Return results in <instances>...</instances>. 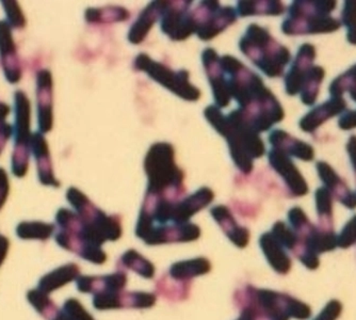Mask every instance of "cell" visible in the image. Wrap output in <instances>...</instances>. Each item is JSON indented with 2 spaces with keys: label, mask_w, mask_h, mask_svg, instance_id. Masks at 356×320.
I'll return each mask as SVG.
<instances>
[{
  "label": "cell",
  "mask_w": 356,
  "mask_h": 320,
  "mask_svg": "<svg viewBox=\"0 0 356 320\" xmlns=\"http://www.w3.org/2000/svg\"><path fill=\"white\" fill-rule=\"evenodd\" d=\"M155 294L145 291H120L106 295L94 296L93 305L99 311L120 309H151L156 304Z\"/></svg>",
  "instance_id": "cell-13"
},
{
  "label": "cell",
  "mask_w": 356,
  "mask_h": 320,
  "mask_svg": "<svg viewBox=\"0 0 356 320\" xmlns=\"http://www.w3.org/2000/svg\"><path fill=\"white\" fill-rule=\"evenodd\" d=\"M165 6H167V1H153V3H149L140 13L137 21L133 24L131 29H129L127 35L128 41L134 45L141 44L149 35L157 19H160V16L163 14Z\"/></svg>",
  "instance_id": "cell-25"
},
{
  "label": "cell",
  "mask_w": 356,
  "mask_h": 320,
  "mask_svg": "<svg viewBox=\"0 0 356 320\" xmlns=\"http://www.w3.org/2000/svg\"><path fill=\"white\" fill-rule=\"evenodd\" d=\"M238 16L245 17V16L254 15H282L285 11L283 3L275 1V0H268V1H238L237 3Z\"/></svg>",
  "instance_id": "cell-31"
},
{
  "label": "cell",
  "mask_w": 356,
  "mask_h": 320,
  "mask_svg": "<svg viewBox=\"0 0 356 320\" xmlns=\"http://www.w3.org/2000/svg\"><path fill=\"white\" fill-rule=\"evenodd\" d=\"M9 113V106L0 102V153L3 151L6 142L10 139L13 133V127L7 122Z\"/></svg>",
  "instance_id": "cell-40"
},
{
  "label": "cell",
  "mask_w": 356,
  "mask_h": 320,
  "mask_svg": "<svg viewBox=\"0 0 356 320\" xmlns=\"http://www.w3.org/2000/svg\"><path fill=\"white\" fill-rule=\"evenodd\" d=\"M259 245L264 255L274 271L280 275H286L291 268V259L287 254L286 248L280 243L271 232L263 234L259 238Z\"/></svg>",
  "instance_id": "cell-26"
},
{
  "label": "cell",
  "mask_w": 356,
  "mask_h": 320,
  "mask_svg": "<svg viewBox=\"0 0 356 320\" xmlns=\"http://www.w3.org/2000/svg\"><path fill=\"white\" fill-rule=\"evenodd\" d=\"M0 64L8 83H19L22 79V67L12 28L6 21H0Z\"/></svg>",
  "instance_id": "cell-16"
},
{
  "label": "cell",
  "mask_w": 356,
  "mask_h": 320,
  "mask_svg": "<svg viewBox=\"0 0 356 320\" xmlns=\"http://www.w3.org/2000/svg\"><path fill=\"white\" fill-rule=\"evenodd\" d=\"M346 109L347 102L343 97H331L304 115L300 121V128L305 133H315L322 124L337 115H341Z\"/></svg>",
  "instance_id": "cell-24"
},
{
  "label": "cell",
  "mask_w": 356,
  "mask_h": 320,
  "mask_svg": "<svg viewBox=\"0 0 356 320\" xmlns=\"http://www.w3.org/2000/svg\"><path fill=\"white\" fill-rule=\"evenodd\" d=\"M204 117L220 136L225 138L237 169L249 175L253 170L254 160L266 154L265 143L259 133L254 131L237 109L225 115L217 106H208L204 110Z\"/></svg>",
  "instance_id": "cell-2"
},
{
  "label": "cell",
  "mask_w": 356,
  "mask_h": 320,
  "mask_svg": "<svg viewBox=\"0 0 356 320\" xmlns=\"http://www.w3.org/2000/svg\"><path fill=\"white\" fill-rule=\"evenodd\" d=\"M269 142L272 149L277 150L289 157L303 161H312L315 158V150L309 143L297 139L282 129H274L270 133Z\"/></svg>",
  "instance_id": "cell-23"
},
{
  "label": "cell",
  "mask_w": 356,
  "mask_h": 320,
  "mask_svg": "<svg viewBox=\"0 0 356 320\" xmlns=\"http://www.w3.org/2000/svg\"><path fill=\"white\" fill-rule=\"evenodd\" d=\"M316 208L319 217L320 229L323 231H333V197L327 188L320 187L315 192Z\"/></svg>",
  "instance_id": "cell-34"
},
{
  "label": "cell",
  "mask_w": 356,
  "mask_h": 320,
  "mask_svg": "<svg viewBox=\"0 0 356 320\" xmlns=\"http://www.w3.org/2000/svg\"><path fill=\"white\" fill-rule=\"evenodd\" d=\"M9 176L5 169L0 168V209L5 205L9 195Z\"/></svg>",
  "instance_id": "cell-44"
},
{
  "label": "cell",
  "mask_w": 356,
  "mask_h": 320,
  "mask_svg": "<svg viewBox=\"0 0 356 320\" xmlns=\"http://www.w3.org/2000/svg\"><path fill=\"white\" fill-rule=\"evenodd\" d=\"M338 126L343 131H350L356 128V110H349L343 113L338 121Z\"/></svg>",
  "instance_id": "cell-45"
},
{
  "label": "cell",
  "mask_w": 356,
  "mask_h": 320,
  "mask_svg": "<svg viewBox=\"0 0 356 320\" xmlns=\"http://www.w3.org/2000/svg\"><path fill=\"white\" fill-rule=\"evenodd\" d=\"M67 199L75 213L88 227L106 241H117L122 236V224L119 216H109L102 211L79 189L71 187L67 192Z\"/></svg>",
  "instance_id": "cell-9"
},
{
  "label": "cell",
  "mask_w": 356,
  "mask_h": 320,
  "mask_svg": "<svg viewBox=\"0 0 356 320\" xmlns=\"http://www.w3.org/2000/svg\"><path fill=\"white\" fill-rule=\"evenodd\" d=\"M347 152L348 155H349L350 157V161H351L352 166H353L356 179V136H351V137L349 138V140H348Z\"/></svg>",
  "instance_id": "cell-46"
},
{
  "label": "cell",
  "mask_w": 356,
  "mask_h": 320,
  "mask_svg": "<svg viewBox=\"0 0 356 320\" xmlns=\"http://www.w3.org/2000/svg\"><path fill=\"white\" fill-rule=\"evenodd\" d=\"M147 191L181 199L185 193V172L175 163V150L169 142L154 143L144 157Z\"/></svg>",
  "instance_id": "cell-4"
},
{
  "label": "cell",
  "mask_w": 356,
  "mask_h": 320,
  "mask_svg": "<svg viewBox=\"0 0 356 320\" xmlns=\"http://www.w3.org/2000/svg\"><path fill=\"white\" fill-rule=\"evenodd\" d=\"M213 220L219 224L226 237L231 240L236 247L243 249L250 243L249 229L241 227L232 214L231 209L225 205H217L210 209Z\"/></svg>",
  "instance_id": "cell-22"
},
{
  "label": "cell",
  "mask_w": 356,
  "mask_h": 320,
  "mask_svg": "<svg viewBox=\"0 0 356 320\" xmlns=\"http://www.w3.org/2000/svg\"><path fill=\"white\" fill-rule=\"evenodd\" d=\"M8 248H9V241L7 238L0 235V264L3 263L7 255Z\"/></svg>",
  "instance_id": "cell-47"
},
{
  "label": "cell",
  "mask_w": 356,
  "mask_h": 320,
  "mask_svg": "<svg viewBox=\"0 0 356 320\" xmlns=\"http://www.w3.org/2000/svg\"><path fill=\"white\" fill-rule=\"evenodd\" d=\"M213 199L215 193L213 190L208 187H202L189 197L179 200L177 205L178 223H189L190 219L213 203Z\"/></svg>",
  "instance_id": "cell-27"
},
{
  "label": "cell",
  "mask_w": 356,
  "mask_h": 320,
  "mask_svg": "<svg viewBox=\"0 0 356 320\" xmlns=\"http://www.w3.org/2000/svg\"><path fill=\"white\" fill-rule=\"evenodd\" d=\"M211 271V263L206 257L176 262L170 267L167 275L179 283L191 284L194 278L207 275Z\"/></svg>",
  "instance_id": "cell-28"
},
{
  "label": "cell",
  "mask_w": 356,
  "mask_h": 320,
  "mask_svg": "<svg viewBox=\"0 0 356 320\" xmlns=\"http://www.w3.org/2000/svg\"><path fill=\"white\" fill-rule=\"evenodd\" d=\"M55 227L44 222H23L19 224L16 233L22 239L46 240L53 235Z\"/></svg>",
  "instance_id": "cell-37"
},
{
  "label": "cell",
  "mask_w": 356,
  "mask_h": 320,
  "mask_svg": "<svg viewBox=\"0 0 356 320\" xmlns=\"http://www.w3.org/2000/svg\"><path fill=\"white\" fill-rule=\"evenodd\" d=\"M192 1H167L160 16V28L172 41H185L193 35V22L189 11Z\"/></svg>",
  "instance_id": "cell-12"
},
{
  "label": "cell",
  "mask_w": 356,
  "mask_h": 320,
  "mask_svg": "<svg viewBox=\"0 0 356 320\" xmlns=\"http://www.w3.org/2000/svg\"><path fill=\"white\" fill-rule=\"evenodd\" d=\"M53 76L48 70H41L37 74L38 124L41 134L53 129Z\"/></svg>",
  "instance_id": "cell-15"
},
{
  "label": "cell",
  "mask_w": 356,
  "mask_h": 320,
  "mask_svg": "<svg viewBox=\"0 0 356 320\" xmlns=\"http://www.w3.org/2000/svg\"><path fill=\"white\" fill-rule=\"evenodd\" d=\"M3 7L7 15V23L11 28L23 29L26 26L25 15L22 11L21 7L16 1H3Z\"/></svg>",
  "instance_id": "cell-39"
},
{
  "label": "cell",
  "mask_w": 356,
  "mask_h": 320,
  "mask_svg": "<svg viewBox=\"0 0 356 320\" xmlns=\"http://www.w3.org/2000/svg\"><path fill=\"white\" fill-rule=\"evenodd\" d=\"M191 284L179 283L174 281L169 275H163L156 284L157 293L171 301H183L187 299Z\"/></svg>",
  "instance_id": "cell-35"
},
{
  "label": "cell",
  "mask_w": 356,
  "mask_h": 320,
  "mask_svg": "<svg viewBox=\"0 0 356 320\" xmlns=\"http://www.w3.org/2000/svg\"><path fill=\"white\" fill-rule=\"evenodd\" d=\"M234 302L240 311L236 320L306 319L311 315V309L303 302L286 294L252 285L236 291Z\"/></svg>",
  "instance_id": "cell-3"
},
{
  "label": "cell",
  "mask_w": 356,
  "mask_h": 320,
  "mask_svg": "<svg viewBox=\"0 0 356 320\" xmlns=\"http://www.w3.org/2000/svg\"><path fill=\"white\" fill-rule=\"evenodd\" d=\"M56 221L59 227L56 240L60 247L77 254L90 263L96 265L106 263L107 254L102 248L103 241L75 211L61 208L56 216Z\"/></svg>",
  "instance_id": "cell-6"
},
{
  "label": "cell",
  "mask_w": 356,
  "mask_h": 320,
  "mask_svg": "<svg viewBox=\"0 0 356 320\" xmlns=\"http://www.w3.org/2000/svg\"><path fill=\"white\" fill-rule=\"evenodd\" d=\"M239 48L252 63L269 78L283 76L291 61V54L286 46L274 39L266 28L251 24L240 39Z\"/></svg>",
  "instance_id": "cell-5"
},
{
  "label": "cell",
  "mask_w": 356,
  "mask_h": 320,
  "mask_svg": "<svg viewBox=\"0 0 356 320\" xmlns=\"http://www.w3.org/2000/svg\"><path fill=\"white\" fill-rule=\"evenodd\" d=\"M127 282V275L123 270H118L111 275L101 277H79L76 280L78 291L94 296L124 291Z\"/></svg>",
  "instance_id": "cell-19"
},
{
  "label": "cell",
  "mask_w": 356,
  "mask_h": 320,
  "mask_svg": "<svg viewBox=\"0 0 356 320\" xmlns=\"http://www.w3.org/2000/svg\"><path fill=\"white\" fill-rule=\"evenodd\" d=\"M268 159L272 169L283 179L291 197H304L309 193V185L291 157L277 150L271 149L268 154Z\"/></svg>",
  "instance_id": "cell-14"
},
{
  "label": "cell",
  "mask_w": 356,
  "mask_h": 320,
  "mask_svg": "<svg viewBox=\"0 0 356 320\" xmlns=\"http://www.w3.org/2000/svg\"><path fill=\"white\" fill-rule=\"evenodd\" d=\"M341 305L339 302H330L325 311H322L316 320H335L341 314Z\"/></svg>",
  "instance_id": "cell-43"
},
{
  "label": "cell",
  "mask_w": 356,
  "mask_h": 320,
  "mask_svg": "<svg viewBox=\"0 0 356 320\" xmlns=\"http://www.w3.org/2000/svg\"><path fill=\"white\" fill-rule=\"evenodd\" d=\"M134 69L144 72L151 79L163 86L165 89L181 97L184 101L197 102L202 93L199 88L189 81V72L187 70L173 71L163 63L155 61L147 54H139L134 60Z\"/></svg>",
  "instance_id": "cell-8"
},
{
  "label": "cell",
  "mask_w": 356,
  "mask_h": 320,
  "mask_svg": "<svg viewBox=\"0 0 356 320\" xmlns=\"http://www.w3.org/2000/svg\"><path fill=\"white\" fill-rule=\"evenodd\" d=\"M354 243H356V216L346 224L337 237V246L341 248H349Z\"/></svg>",
  "instance_id": "cell-41"
},
{
  "label": "cell",
  "mask_w": 356,
  "mask_h": 320,
  "mask_svg": "<svg viewBox=\"0 0 356 320\" xmlns=\"http://www.w3.org/2000/svg\"><path fill=\"white\" fill-rule=\"evenodd\" d=\"M315 59V46L309 43L303 44L298 51L293 65L285 76V89L288 95L295 96L300 94L306 76L314 67Z\"/></svg>",
  "instance_id": "cell-18"
},
{
  "label": "cell",
  "mask_w": 356,
  "mask_h": 320,
  "mask_svg": "<svg viewBox=\"0 0 356 320\" xmlns=\"http://www.w3.org/2000/svg\"><path fill=\"white\" fill-rule=\"evenodd\" d=\"M336 1L297 0L288 9V16L282 25L286 35H319L337 31L341 22L331 15Z\"/></svg>",
  "instance_id": "cell-7"
},
{
  "label": "cell",
  "mask_w": 356,
  "mask_h": 320,
  "mask_svg": "<svg viewBox=\"0 0 356 320\" xmlns=\"http://www.w3.org/2000/svg\"><path fill=\"white\" fill-rule=\"evenodd\" d=\"M86 21L90 24L118 23L127 21L131 17V13L123 7L89 8L86 11Z\"/></svg>",
  "instance_id": "cell-32"
},
{
  "label": "cell",
  "mask_w": 356,
  "mask_h": 320,
  "mask_svg": "<svg viewBox=\"0 0 356 320\" xmlns=\"http://www.w3.org/2000/svg\"><path fill=\"white\" fill-rule=\"evenodd\" d=\"M347 40L352 45H356V27L348 30Z\"/></svg>",
  "instance_id": "cell-48"
},
{
  "label": "cell",
  "mask_w": 356,
  "mask_h": 320,
  "mask_svg": "<svg viewBox=\"0 0 356 320\" xmlns=\"http://www.w3.org/2000/svg\"><path fill=\"white\" fill-rule=\"evenodd\" d=\"M202 62L206 72L210 87L213 90V99L218 108H225L231 104V96L226 90L223 70L220 61V56L213 48H206L202 54Z\"/></svg>",
  "instance_id": "cell-17"
},
{
  "label": "cell",
  "mask_w": 356,
  "mask_h": 320,
  "mask_svg": "<svg viewBox=\"0 0 356 320\" xmlns=\"http://www.w3.org/2000/svg\"><path fill=\"white\" fill-rule=\"evenodd\" d=\"M341 22L348 30L356 27V1H346L341 13Z\"/></svg>",
  "instance_id": "cell-42"
},
{
  "label": "cell",
  "mask_w": 356,
  "mask_h": 320,
  "mask_svg": "<svg viewBox=\"0 0 356 320\" xmlns=\"http://www.w3.org/2000/svg\"><path fill=\"white\" fill-rule=\"evenodd\" d=\"M78 278H79V267L76 264H67L44 277L40 283V288L42 289V293L47 295L48 293L56 291L65 284L77 280Z\"/></svg>",
  "instance_id": "cell-30"
},
{
  "label": "cell",
  "mask_w": 356,
  "mask_h": 320,
  "mask_svg": "<svg viewBox=\"0 0 356 320\" xmlns=\"http://www.w3.org/2000/svg\"><path fill=\"white\" fill-rule=\"evenodd\" d=\"M15 105V124L13 133L15 135L13 154H12V173L22 179L29 169L30 140L32 133L31 105L29 99L23 91H16L14 94Z\"/></svg>",
  "instance_id": "cell-10"
},
{
  "label": "cell",
  "mask_w": 356,
  "mask_h": 320,
  "mask_svg": "<svg viewBox=\"0 0 356 320\" xmlns=\"http://www.w3.org/2000/svg\"><path fill=\"white\" fill-rule=\"evenodd\" d=\"M191 17L194 33L202 41H210L233 25L238 14L234 8L222 7L219 1H201Z\"/></svg>",
  "instance_id": "cell-11"
},
{
  "label": "cell",
  "mask_w": 356,
  "mask_h": 320,
  "mask_svg": "<svg viewBox=\"0 0 356 320\" xmlns=\"http://www.w3.org/2000/svg\"><path fill=\"white\" fill-rule=\"evenodd\" d=\"M345 92H349L351 99L356 103V64L343 75L338 76L330 86L331 97H343Z\"/></svg>",
  "instance_id": "cell-36"
},
{
  "label": "cell",
  "mask_w": 356,
  "mask_h": 320,
  "mask_svg": "<svg viewBox=\"0 0 356 320\" xmlns=\"http://www.w3.org/2000/svg\"><path fill=\"white\" fill-rule=\"evenodd\" d=\"M220 61L227 93L237 102L238 111L254 131L261 134L283 121V107L261 76L234 56H222Z\"/></svg>",
  "instance_id": "cell-1"
},
{
  "label": "cell",
  "mask_w": 356,
  "mask_h": 320,
  "mask_svg": "<svg viewBox=\"0 0 356 320\" xmlns=\"http://www.w3.org/2000/svg\"><path fill=\"white\" fill-rule=\"evenodd\" d=\"M325 72L323 67L319 65H314L311 71L309 72L304 80L302 86L300 96L304 105L314 106L317 102L318 95H319L320 86H321L323 78H325Z\"/></svg>",
  "instance_id": "cell-33"
},
{
  "label": "cell",
  "mask_w": 356,
  "mask_h": 320,
  "mask_svg": "<svg viewBox=\"0 0 356 320\" xmlns=\"http://www.w3.org/2000/svg\"><path fill=\"white\" fill-rule=\"evenodd\" d=\"M30 152L35 156L40 183L44 186L59 187L60 182L56 179L54 173L49 147L43 134L40 131L32 133L31 140H30Z\"/></svg>",
  "instance_id": "cell-20"
},
{
  "label": "cell",
  "mask_w": 356,
  "mask_h": 320,
  "mask_svg": "<svg viewBox=\"0 0 356 320\" xmlns=\"http://www.w3.org/2000/svg\"><path fill=\"white\" fill-rule=\"evenodd\" d=\"M55 320H94L78 300L70 299L64 303Z\"/></svg>",
  "instance_id": "cell-38"
},
{
  "label": "cell",
  "mask_w": 356,
  "mask_h": 320,
  "mask_svg": "<svg viewBox=\"0 0 356 320\" xmlns=\"http://www.w3.org/2000/svg\"><path fill=\"white\" fill-rule=\"evenodd\" d=\"M316 168L320 179L325 184V187L331 192L332 197L336 198L346 207L354 209L356 207L355 192L350 190L346 182L336 173L335 170L325 161H318Z\"/></svg>",
  "instance_id": "cell-21"
},
{
  "label": "cell",
  "mask_w": 356,
  "mask_h": 320,
  "mask_svg": "<svg viewBox=\"0 0 356 320\" xmlns=\"http://www.w3.org/2000/svg\"><path fill=\"white\" fill-rule=\"evenodd\" d=\"M119 270H131L144 279H153L155 277V266L153 263L145 259L143 255L136 250H128L118 261Z\"/></svg>",
  "instance_id": "cell-29"
}]
</instances>
